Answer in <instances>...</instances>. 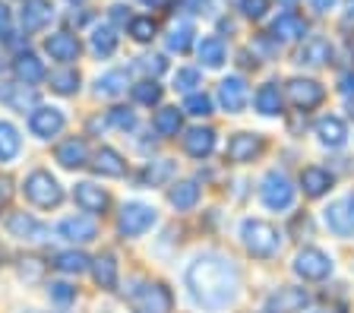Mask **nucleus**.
<instances>
[{
  "mask_svg": "<svg viewBox=\"0 0 354 313\" xmlns=\"http://www.w3.org/2000/svg\"><path fill=\"white\" fill-rule=\"evenodd\" d=\"M272 35L279 41H297V38L307 35V23H304V16H297L295 10H285L272 23Z\"/></svg>",
  "mask_w": 354,
  "mask_h": 313,
  "instance_id": "22",
  "label": "nucleus"
},
{
  "mask_svg": "<svg viewBox=\"0 0 354 313\" xmlns=\"http://www.w3.org/2000/svg\"><path fill=\"white\" fill-rule=\"evenodd\" d=\"M326 228L339 238H351L354 234V193L342 196V200H332L323 212Z\"/></svg>",
  "mask_w": 354,
  "mask_h": 313,
  "instance_id": "8",
  "label": "nucleus"
},
{
  "mask_svg": "<svg viewBox=\"0 0 354 313\" xmlns=\"http://www.w3.org/2000/svg\"><path fill=\"white\" fill-rule=\"evenodd\" d=\"M288 98H291V104L301 108V111H313L317 104H323L326 89L317 79H301V76H297V79L288 82Z\"/></svg>",
  "mask_w": 354,
  "mask_h": 313,
  "instance_id": "12",
  "label": "nucleus"
},
{
  "mask_svg": "<svg viewBox=\"0 0 354 313\" xmlns=\"http://www.w3.org/2000/svg\"><path fill=\"white\" fill-rule=\"evenodd\" d=\"M108 124L127 133V130L136 127V114H133L130 108H111V111H108Z\"/></svg>",
  "mask_w": 354,
  "mask_h": 313,
  "instance_id": "44",
  "label": "nucleus"
},
{
  "mask_svg": "<svg viewBox=\"0 0 354 313\" xmlns=\"http://www.w3.org/2000/svg\"><path fill=\"white\" fill-rule=\"evenodd\" d=\"M10 196H13V184L7 178H0V206H7Z\"/></svg>",
  "mask_w": 354,
  "mask_h": 313,
  "instance_id": "51",
  "label": "nucleus"
},
{
  "mask_svg": "<svg viewBox=\"0 0 354 313\" xmlns=\"http://www.w3.org/2000/svg\"><path fill=\"white\" fill-rule=\"evenodd\" d=\"M44 51L51 54V60H60V64H73L80 60L82 45L73 32H54V35L44 38Z\"/></svg>",
  "mask_w": 354,
  "mask_h": 313,
  "instance_id": "14",
  "label": "nucleus"
},
{
  "mask_svg": "<svg viewBox=\"0 0 354 313\" xmlns=\"http://www.w3.org/2000/svg\"><path fill=\"white\" fill-rule=\"evenodd\" d=\"M180 124H184V108H180V111H177V108H162L152 120V127L158 136H177L180 133Z\"/></svg>",
  "mask_w": 354,
  "mask_h": 313,
  "instance_id": "36",
  "label": "nucleus"
},
{
  "mask_svg": "<svg viewBox=\"0 0 354 313\" xmlns=\"http://www.w3.org/2000/svg\"><path fill=\"white\" fill-rule=\"evenodd\" d=\"M127 32H130V38H133V41H140V45L152 41V38H155V23H152V16H133L130 26H127Z\"/></svg>",
  "mask_w": 354,
  "mask_h": 313,
  "instance_id": "41",
  "label": "nucleus"
},
{
  "mask_svg": "<svg viewBox=\"0 0 354 313\" xmlns=\"http://www.w3.org/2000/svg\"><path fill=\"white\" fill-rule=\"evenodd\" d=\"M263 152V136L257 133H234L228 140V149H225V158L234 164H243V162H253V158Z\"/></svg>",
  "mask_w": 354,
  "mask_h": 313,
  "instance_id": "15",
  "label": "nucleus"
},
{
  "mask_svg": "<svg viewBox=\"0 0 354 313\" xmlns=\"http://www.w3.org/2000/svg\"><path fill=\"white\" fill-rule=\"evenodd\" d=\"M127 86H130V79H127V70H111V73L98 76L95 82V92L104 98H118L127 92Z\"/></svg>",
  "mask_w": 354,
  "mask_h": 313,
  "instance_id": "35",
  "label": "nucleus"
},
{
  "mask_svg": "<svg viewBox=\"0 0 354 313\" xmlns=\"http://www.w3.org/2000/svg\"><path fill=\"white\" fill-rule=\"evenodd\" d=\"M3 256H7V254H3V247H0V263H3Z\"/></svg>",
  "mask_w": 354,
  "mask_h": 313,
  "instance_id": "57",
  "label": "nucleus"
},
{
  "mask_svg": "<svg viewBox=\"0 0 354 313\" xmlns=\"http://www.w3.org/2000/svg\"><path fill=\"white\" fill-rule=\"evenodd\" d=\"M310 304V291L297 285H285L266 301V313H301Z\"/></svg>",
  "mask_w": 354,
  "mask_h": 313,
  "instance_id": "10",
  "label": "nucleus"
},
{
  "mask_svg": "<svg viewBox=\"0 0 354 313\" xmlns=\"http://www.w3.org/2000/svg\"><path fill=\"white\" fill-rule=\"evenodd\" d=\"M127 304L133 313H171L174 298L162 282H136L127 291Z\"/></svg>",
  "mask_w": 354,
  "mask_h": 313,
  "instance_id": "3",
  "label": "nucleus"
},
{
  "mask_svg": "<svg viewBox=\"0 0 354 313\" xmlns=\"http://www.w3.org/2000/svg\"><path fill=\"white\" fill-rule=\"evenodd\" d=\"M64 127H66V117H64L60 108H48V104H41V108H35V111L29 114V130L38 136V140L60 136Z\"/></svg>",
  "mask_w": 354,
  "mask_h": 313,
  "instance_id": "11",
  "label": "nucleus"
},
{
  "mask_svg": "<svg viewBox=\"0 0 354 313\" xmlns=\"http://www.w3.org/2000/svg\"><path fill=\"white\" fill-rule=\"evenodd\" d=\"M281 3H285V7H291V3H295V0H281Z\"/></svg>",
  "mask_w": 354,
  "mask_h": 313,
  "instance_id": "56",
  "label": "nucleus"
},
{
  "mask_svg": "<svg viewBox=\"0 0 354 313\" xmlns=\"http://www.w3.org/2000/svg\"><path fill=\"white\" fill-rule=\"evenodd\" d=\"M342 95L354 102V73H345V76H342Z\"/></svg>",
  "mask_w": 354,
  "mask_h": 313,
  "instance_id": "50",
  "label": "nucleus"
},
{
  "mask_svg": "<svg viewBox=\"0 0 354 313\" xmlns=\"http://www.w3.org/2000/svg\"><path fill=\"white\" fill-rule=\"evenodd\" d=\"M301 187H304V193H307L310 200H319V196H326L332 190V174L326 171V168L310 164V168L301 171Z\"/></svg>",
  "mask_w": 354,
  "mask_h": 313,
  "instance_id": "23",
  "label": "nucleus"
},
{
  "mask_svg": "<svg viewBox=\"0 0 354 313\" xmlns=\"http://www.w3.org/2000/svg\"><path fill=\"white\" fill-rule=\"evenodd\" d=\"M199 82H203V76H199V70L193 67H184L174 73V89L177 92H187V95H193V89H196Z\"/></svg>",
  "mask_w": 354,
  "mask_h": 313,
  "instance_id": "43",
  "label": "nucleus"
},
{
  "mask_svg": "<svg viewBox=\"0 0 354 313\" xmlns=\"http://www.w3.org/2000/svg\"><path fill=\"white\" fill-rule=\"evenodd\" d=\"M13 70H16V76H19V82H26V86H35V82H41L44 76H48V70H44V64L35 57V54H19L16 57V64H13Z\"/></svg>",
  "mask_w": 354,
  "mask_h": 313,
  "instance_id": "27",
  "label": "nucleus"
},
{
  "mask_svg": "<svg viewBox=\"0 0 354 313\" xmlns=\"http://www.w3.org/2000/svg\"><path fill=\"white\" fill-rule=\"evenodd\" d=\"M225 57H228V48H225V41H221L218 35H206L199 41V60H203L206 67H212V70L221 67Z\"/></svg>",
  "mask_w": 354,
  "mask_h": 313,
  "instance_id": "33",
  "label": "nucleus"
},
{
  "mask_svg": "<svg viewBox=\"0 0 354 313\" xmlns=\"http://www.w3.org/2000/svg\"><path fill=\"white\" fill-rule=\"evenodd\" d=\"M317 140L319 146H326V149H342L348 142V127L342 117H332V114H326V117L317 120Z\"/></svg>",
  "mask_w": 354,
  "mask_h": 313,
  "instance_id": "17",
  "label": "nucleus"
},
{
  "mask_svg": "<svg viewBox=\"0 0 354 313\" xmlns=\"http://www.w3.org/2000/svg\"><path fill=\"white\" fill-rule=\"evenodd\" d=\"M155 222H158V212H155L152 206H146V202L133 200L120 209V234H124V238H140Z\"/></svg>",
  "mask_w": 354,
  "mask_h": 313,
  "instance_id": "7",
  "label": "nucleus"
},
{
  "mask_svg": "<svg viewBox=\"0 0 354 313\" xmlns=\"http://www.w3.org/2000/svg\"><path fill=\"white\" fill-rule=\"evenodd\" d=\"M297 64L301 67H326V64H332V45L326 38H307L304 48L297 51Z\"/></svg>",
  "mask_w": 354,
  "mask_h": 313,
  "instance_id": "21",
  "label": "nucleus"
},
{
  "mask_svg": "<svg viewBox=\"0 0 354 313\" xmlns=\"http://www.w3.org/2000/svg\"><path fill=\"white\" fill-rule=\"evenodd\" d=\"M215 149V130L212 127H193L184 136V152L190 158H209Z\"/></svg>",
  "mask_w": 354,
  "mask_h": 313,
  "instance_id": "20",
  "label": "nucleus"
},
{
  "mask_svg": "<svg viewBox=\"0 0 354 313\" xmlns=\"http://www.w3.org/2000/svg\"><path fill=\"white\" fill-rule=\"evenodd\" d=\"M88 41H92V54H95V57H111V54L118 51V32L111 29L108 23L95 26Z\"/></svg>",
  "mask_w": 354,
  "mask_h": 313,
  "instance_id": "31",
  "label": "nucleus"
},
{
  "mask_svg": "<svg viewBox=\"0 0 354 313\" xmlns=\"http://www.w3.org/2000/svg\"><path fill=\"white\" fill-rule=\"evenodd\" d=\"M10 7L7 3H0V38H10Z\"/></svg>",
  "mask_w": 354,
  "mask_h": 313,
  "instance_id": "49",
  "label": "nucleus"
},
{
  "mask_svg": "<svg viewBox=\"0 0 354 313\" xmlns=\"http://www.w3.org/2000/svg\"><path fill=\"white\" fill-rule=\"evenodd\" d=\"M310 3H313V7H317L319 13H329V10L335 7V0H310Z\"/></svg>",
  "mask_w": 354,
  "mask_h": 313,
  "instance_id": "53",
  "label": "nucleus"
},
{
  "mask_svg": "<svg viewBox=\"0 0 354 313\" xmlns=\"http://www.w3.org/2000/svg\"><path fill=\"white\" fill-rule=\"evenodd\" d=\"M57 234L64 240H70V244H88V240L98 238V225H95V218H88V216H73L57 225Z\"/></svg>",
  "mask_w": 354,
  "mask_h": 313,
  "instance_id": "16",
  "label": "nucleus"
},
{
  "mask_svg": "<svg viewBox=\"0 0 354 313\" xmlns=\"http://www.w3.org/2000/svg\"><path fill=\"white\" fill-rule=\"evenodd\" d=\"M3 102L13 108V111H29V108H38V92L26 82H16V86H7L3 89Z\"/></svg>",
  "mask_w": 354,
  "mask_h": 313,
  "instance_id": "26",
  "label": "nucleus"
},
{
  "mask_svg": "<svg viewBox=\"0 0 354 313\" xmlns=\"http://www.w3.org/2000/svg\"><path fill=\"white\" fill-rule=\"evenodd\" d=\"M281 108H285V98H281L279 86H275V82L259 86V92H257V111L263 114V117H275V114H281Z\"/></svg>",
  "mask_w": 354,
  "mask_h": 313,
  "instance_id": "30",
  "label": "nucleus"
},
{
  "mask_svg": "<svg viewBox=\"0 0 354 313\" xmlns=\"http://www.w3.org/2000/svg\"><path fill=\"white\" fill-rule=\"evenodd\" d=\"M247 98H250V89H247L243 76H228V79H221V86H218V104L228 114H241L243 108H247Z\"/></svg>",
  "mask_w": 354,
  "mask_h": 313,
  "instance_id": "13",
  "label": "nucleus"
},
{
  "mask_svg": "<svg viewBox=\"0 0 354 313\" xmlns=\"http://www.w3.org/2000/svg\"><path fill=\"white\" fill-rule=\"evenodd\" d=\"M19 276L26 278V282H32V278H38V276H41V263H38V260H22V266H19Z\"/></svg>",
  "mask_w": 354,
  "mask_h": 313,
  "instance_id": "48",
  "label": "nucleus"
},
{
  "mask_svg": "<svg viewBox=\"0 0 354 313\" xmlns=\"http://www.w3.org/2000/svg\"><path fill=\"white\" fill-rule=\"evenodd\" d=\"M92 276H95L98 288L104 291L118 288V260H114V254H102L98 260H92Z\"/></svg>",
  "mask_w": 354,
  "mask_h": 313,
  "instance_id": "29",
  "label": "nucleus"
},
{
  "mask_svg": "<svg viewBox=\"0 0 354 313\" xmlns=\"http://www.w3.org/2000/svg\"><path fill=\"white\" fill-rule=\"evenodd\" d=\"M174 174H177V164L171 162V158H155V162H149L146 168H142L140 184L142 187H162V184H168Z\"/></svg>",
  "mask_w": 354,
  "mask_h": 313,
  "instance_id": "25",
  "label": "nucleus"
},
{
  "mask_svg": "<svg viewBox=\"0 0 354 313\" xmlns=\"http://www.w3.org/2000/svg\"><path fill=\"white\" fill-rule=\"evenodd\" d=\"M73 200L82 212H92V216H102L104 209L111 206V196L95 184H76L73 187Z\"/></svg>",
  "mask_w": 354,
  "mask_h": 313,
  "instance_id": "18",
  "label": "nucleus"
},
{
  "mask_svg": "<svg viewBox=\"0 0 354 313\" xmlns=\"http://www.w3.org/2000/svg\"><path fill=\"white\" fill-rule=\"evenodd\" d=\"M133 98H136L140 104H146V108H152V104L162 102V86H158L155 79H142V82L133 86Z\"/></svg>",
  "mask_w": 354,
  "mask_h": 313,
  "instance_id": "40",
  "label": "nucleus"
},
{
  "mask_svg": "<svg viewBox=\"0 0 354 313\" xmlns=\"http://www.w3.org/2000/svg\"><path fill=\"white\" fill-rule=\"evenodd\" d=\"M111 19H114V23H124V19H127V7H124V3H114V7H111Z\"/></svg>",
  "mask_w": 354,
  "mask_h": 313,
  "instance_id": "52",
  "label": "nucleus"
},
{
  "mask_svg": "<svg viewBox=\"0 0 354 313\" xmlns=\"http://www.w3.org/2000/svg\"><path fill=\"white\" fill-rule=\"evenodd\" d=\"M168 200H171V206H174V209L187 212V209H193L199 202V184H196V180H180L177 187H171Z\"/></svg>",
  "mask_w": 354,
  "mask_h": 313,
  "instance_id": "34",
  "label": "nucleus"
},
{
  "mask_svg": "<svg viewBox=\"0 0 354 313\" xmlns=\"http://www.w3.org/2000/svg\"><path fill=\"white\" fill-rule=\"evenodd\" d=\"M345 19H354V0H345Z\"/></svg>",
  "mask_w": 354,
  "mask_h": 313,
  "instance_id": "54",
  "label": "nucleus"
},
{
  "mask_svg": "<svg viewBox=\"0 0 354 313\" xmlns=\"http://www.w3.org/2000/svg\"><path fill=\"white\" fill-rule=\"evenodd\" d=\"M48 82H51V89L57 95H76L80 92V73L76 70H54L48 76Z\"/></svg>",
  "mask_w": 354,
  "mask_h": 313,
  "instance_id": "39",
  "label": "nucleus"
},
{
  "mask_svg": "<svg viewBox=\"0 0 354 313\" xmlns=\"http://www.w3.org/2000/svg\"><path fill=\"white\" fill-rule=\"evenodd\" d=\"M269 10V0H241V13L250 16V19H259Z\"/></svg>",
  "mask_w": 354,
  "mask_h": 313,
  "instance_id": "47",
  "label": "nucleus"
},
{
  "mask_svg": "<svg viewBox=\"0 0 354 313\" xmlns=\"http://www.w3.org/2000/svg\"><path fill=\"white\" fill-rule=\"evenodd\" d=\"M92 168H95V174H102V178H124V174H127L124 155H120L118 149H111V146H102V149L95 152Z\"/></svg>",
  "mask_w": 354,
  "mask_h": 313,
  "instance_id": "24",
  "label": "nucleus"
},
{
  "mask_svg": "<svg viewBox=\"0 0 354 313\" xmlns=\"http://www.w3.org/2000/svg\"><path fill=\"white\" fill-rule=\"evenodd\" d=\"M19 19H22V29H26V32H41L44 26L54 19L51 0H26V7H22Z\"/></svg>",
  "mask_w": 354,
  "mask_h": 313,
  "instance_id": "19",
  "label": "nucleus"
},
{
  "mask_svg": "<svg viewBox=\"0 0 354 313\" xmlns=\"http://www.w3.org/2000/svg\"><path fill=\"white\" fill-rule=\"evenodd\" d=\"M88 266H92V260H88L82 250H64V254L54 256V269L64 272V276H80Z\"/></svg>",
  "mask_w": 354,
  "mask_h": 313,
  "instance_id": "32",
  "label": "nucleus"
},
{
  "mask_svg": "<svg viewBox=\"0 0 354 313\" xmlns=\"http://www.w3.org/2000/svg\"><path fill=\"white\" fill-rule=\"evenodd\" d=\"M142 3H149V7H162L165 0H142Z\"/></svg>",
  "mask_w": 354,
  "mask_h": 313,
  "instance_id": "55",
  "label": "nucleus"
},
{
  "mask_svg": "<svg viewBox=\"0 0 354 313\" xmlns=\"http://www.w3.org/2000/svg\"><path fill=\"white\" fill-rule=\"evenodd\" d=\"M184 111L193 114V117H209V114H212V98H209L206 92H193V95H187Z\"/></svg>",
  "mask_w": 354,
  "mask_h": 313,
  "instance_id": "42",
  "label": "nucleus"
},
{
  "mask_svg": "<svg viewBox=\"0 0 354 313\" xmlns=\"http://www.w3.org/2000/svg\"><path fill=\"white\" fill-rule=\"evenodd\" d=\"M22 193H26V200L38 209H57L60 202H64V187L57 184V178H54L51 171H41V168L26 178Z\"/></svg>",
  "mask_w": 354,
  "mask_h": 313,
  "instance_id": "4",
  "label": "nucleus"
},
{
  "mask_svg": "<svg viewBox=\"0 0 354 313\" xmlns=\"http://www.w3.org/2000/svg\"><path fill=\"white\" fill-rule=\"evenodd\" d=\"M22 149V136L13 124L0 120V162H13Z\"/></svg>",
  "mask_w": 354,
  "mask_h": 313,
  "instance_id": "37",
  "label": "nucleus"
},
{
  "mask_svg": "<svg viewBox=\"0 0 354 313\" xmlns=\"http://www.w3.org/2000/svg\"><path fill=\"white\" fill-rule=\"evenodd\" d=\"M136 70H142L146 76H162L168 70V60L162 54H149V57H140L136 60Z\"/></svg>",
  "mask_w": 354,
  "mask_h": 313,
  "instance_id": "45",
  "label": "nucleus"
},
{
  "mask_svg": "<svg viewBox=\"0 0 354 313\" xmlns=\"http://www.w3.org/2000/svg\"><path fill=\"white\" fill-rule=\"evenodd\" d=\"M187 288L190 298L206 310H225L234 304L237 291H241V272H237L234 260L221 254H203L187 266Z\"/></svg>",
  "mask_w": 354,
  "mask_h": 313,
  "instance_id": "1",
  "label": "nucleus"
},
{
  "mask_svg": "<svg viewBox=\"0 0 354 313\" xmlns=\"http://www.w3.org/2000/svg\"><path fill=\"white\" fill-rule=\"evenodd\" d=\"M295 272L304 282H326L332 276V256L323 254L319 247H304L295 256Z\"/></svg>",
  "mask_w": 354,
  "mask_h": 313,
  "instance_id": "6",
  "label": "nucleus"
},
{
  "mask_svg": "<svg viewBox=\"0 0 354 313\" xmlns=\"http://www.w3.org/2000/svg\"><path fill=\"white\" fill-rule=\"evenodd\" d=\"M193 35H196V29H193L190 19H180L177 26H171L168 32V51H177V54H187L193 45Z\"/></svg>",
  "mask_w": 354,
  "mask_h": 313,
  "instance_id": "38",
  "label": "nucleus"
},
{
  "mask_svg": "<svg viewBox=\"0 0 354 313\" xmlns=\"http://www.w3.org/2000/svg\"><path fill=\"white\" fill-rule=\"evenodd\" d=\"M29 313H38V310H29Z\"/></svg>",
  "mask_w": 354,
  "mask_h": 313,
  "instance_id": "60",
  "label": "nucleus"
},
{
  "mask_svg": "<svg viewBox=\"0 0 354 313\" xmlns=\"http://www.w3.org/2000/svg\"><path fill=\"white\" fill-rule=\"evenodd\" d=\"M57 162L64 164V168H70V171L82 168V164L88 162L86 140H66V142H60V146H57Z\"/></svg>",
  "mask_w": 354,
  "mask_h": 313,
  "instance_id": "28",
  "label": "nucleus"
},
{
  "mask_svg": "<svg viewBox=\"0 0 354 313\" xmlns=\"http://www.w3.org/2000/svg\"><path fill=\"white\" fill-rule=\"evenodd\" d=\"M3 67H7V64H3V57H0V70H3Z\"/></svg>",
  "mask_w": 354,
  "mask_h": 313,
  "instance_id": "58",
  "label": "nucleus"
},
{
  "mask_svg": "<svg viewBox=\"0 0 354 313\" xmlns=\"http://www.w3.org/2000/svg\"><path fill=\"white\" fill-rule=\"evenodd\" d=\"M48 294H51V301H57V304H70V301H76V288L70 282H51L48 285Z\"/></svg>",
  "mask_w": 354,
  "mask_h": 313,
  "instance_id": "46",
  "label": "nucleus"
},
{
  "mask_svg": "<svg viewBox=\"0 0 354 313\" xmlns=\"http://www.w3.org/2000/svg\"><path fill=\"white\" fill-rule=\"evenodd\" d=\"M70 3H80V0H70Z\"/></svg>",
  "mask_w": 354,
  "mask_h": 313,
  "instance_id": "59",
  "label": "nucleus"
},
{
  "mask_svg": "<svg viewBox=\"0 0 354 313\" xmlns=\"http://www.w3.org/2000/svg\"><path fill=\"white\" fill-rule=\"evenodd\" d=\"M241 240L247 247V254L257 260H272L281 250V234L275 225L263 222V218H243L241 222Z\"/></svg>",
  "mask_w": 354,
  "mask_h": 313,
  "instance_id": "2",
  "label": "nucleus"
},
{
  "mask_svg": "<svg viewBox=\"0 0 354 313\" xmlns=\"http://www.w3.org/2000/svg\"><path fill=\"white\" fill-rule=\"evenodd\" d=\"M7 231L19 240H29V244H41V240L51 238V228L44 222H38L35 216H29V212H13L7 218Z\"/></svg>",
  "mask_w": 354,
  "mask_h": 313,
  "instance_id": "9",
  "label": "nucleus"
},
{
  "mask_svg": "<svg viewBox=\"0 0 354 313\" xmlns=\"http://www.w3.org/2000/svg\"><path fill=\"white\" fill-rule=\"evenodd\" d=\"M295 184L288 180L285 171H269L259 184V200H263L266 209H272V212H285V209L295 206Z\"/></svg>",
  "mask_w": 354,
  "mask_h": 313,
  "instance_id": "5",
  "label": "nucleus"
}]
</instances>
